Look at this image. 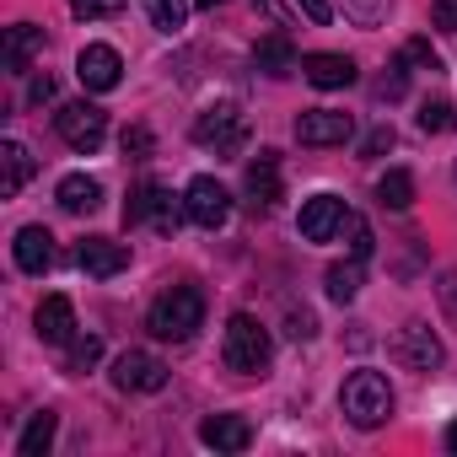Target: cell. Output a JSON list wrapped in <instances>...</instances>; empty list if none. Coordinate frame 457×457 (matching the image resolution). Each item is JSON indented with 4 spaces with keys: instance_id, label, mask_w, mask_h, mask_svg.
<instances>
[{
    "instance_id": "3",
    "label": "cell",
    "mask_w": 457,
    "mask_h": 457,
    "mask_svg": "<svg viewBox=\"0 0 457 457\" xmlns=\"http://www.w3.org/2000/svg\"><path fill=\"white\" fill-rule=\"evenodd\" d=\"M339 409H345L350 425L377 430V425L393 414V387H387V377H382V371H350V377H345V393H339Z\"/></svg>"
},
{
    "instance_id": "11",
    "label": "cell",
    "mask_w": 457,
    "mask_h": 457,
    "mask_svg": "<svg viewBox=\"0 0 457 457\" xmlns=\"http://www.w3.org/2000/svg\"><path fill=\"white\" fill-rule=\"evenodd\" d=\"M76 76H81L87 92H113V87L124 81V60H119V49H108V44H87V49L76 54Z\"/></svg>"
},
{
    "instance_id": "30",
    "label": "cell",
    "mask_w": 457,
    "mask_h": 457,
    "mask_svg": "<svg viewBox=\"0 0 457 457\" xmlns=\"http://www.w3.org/2000/svg\"><path fill=\"white\" fill-rule=\"evenodd\" d=\"M382 12H387V0H345V17H350L355 28H377Z\"/></svg>"
},
{
    "instance_id": "29",
    "label": "cell",
    "mask_w": 457,
    "mask_h": 457,
    "mask_svg": "<svg viewBox=\"0 0 457 457\" xmlns=\"http://www.w3.org/2000/svg\"><path fill=\"white\" fill-rule=\"evenodd\" d=\"M345 237H350V253L355 259H371V226H366V215H345Z\"/></svg>"
},
{
    "instance_id": "12",
    "label": "cell",
    "mask_w": 457,
    "mask_h": 457,
    "mask_svg": "<svg viewBox=\"0 0 457 457\" xmlns=\"http://www.w3.org/2000/svg\"><path fill=\"white\" fill-rule=\"evenodd\" d=\"M350 135H355V119L339 113V108H307L296 119V140L302 145H345Z\"/></svg>"
},
{
    "instance_id": "28",
    "label": "cell",
    "mask_w": 457,
    "mask_h": 457,
    "mask_svg": "<svg viewBox=\"0 0 457 457\" xmlns=\"http://www.w3.org/2000/svg\"><path fill=\"white\" fill-rule=\"evenodd\" d=\"M65 350H71V355H65V366H71V371H87V366H97V361H103V339H97V334H76Z\"/></svg>"
},
{
    "instance_id": "5",
    "label": "cell",
    "mask_w": 457,
    "mask_h": 457,
    "mask_svg": "<svg viewBox=\"0 0 457 457\" xmlns=\"http://www.w3.org/2000/svg\"><path fill=\"white\" fill-rule=\"evenodd\" d=\"M124 226H156V232H178V204H172V188L145 178L129 204H124Z\"/></svg>"
},
{
    "instance_id": "21",
    "label": "cell",
    "mask_w": 457,
    "mask_h": 457,
    "mask_svg": "<svg viewBox=\"0 0 457 457\" xmlns=\"http://www.w3.org/2000/svg\"><path fill=\"white\" fill-rule=\"evenodd\" d=\"M38 49H44V28H33V22L6 28V71H12V76H22Z\"/></svg>"
},
{
    "instance_id": "19",
    "label": "cell",
    "mask_w": 457,
    "mask_h": 457,
    "mask_svg": "<svg viewBox=\"0 0 457 457\" xmlns=\"http://www.w3.org/2000/svg\"><path fill=\"white\" fill-rule=\"evenodd\" d=\"M38 339L44 345H71L76 339V307H71V296H44L38 302Z\"/></svg>"
},
{
    "instance_id": "18",
    "label": "cell",
    "mask_w": 457,
    "mask_h": 457,
    "mask_svg": "<svg viewBox=\"0 0 457 457\" xmlns=\"http://www.w3.org/2000/svg\"><path fill=\"white\" fill-rule=\"evenodd\" d=\"M302 76L318 87V92H339L355 81V60L350 54H307L302 60Z\"/></svg>"
},
{
    "instance_id": "41",
    "label": "cell",
    "mask_w": 457,
    "mask_h": 457,
    "mask_svg": "<svg viewBox=\"0 0 457 457\" xmlns=\"http://www.w3.org/2000/svg\"><path fill=\"white\" fill-rule=\"evenodd\" d=\"M253 6H259L270 22H280V28H286V12H280V0H253Z\"/></svg>"
},
{
    "instance_id": "35",
    "label": "cell",
    "mask_w": 457,
    "mask_h": 457,
    "mask_svg": "<svg viewBox=\"0 0 457 457\" xmlns=\"http://www.w3.org/2000/svg\"><path fill=\"white\" fill-rule=\"evenodd\" d=\"M124 156H151V129L145 124H129L124 129Z\"/></svg>"
},
{
    "instance_id": "17",
    "label": "cell",
    "mask_w": 457,
    "mask_h": 457,
    "mask_svg": "<svg viewBox=\"0 0 457 457\" xmlns=\"http://www.w3.org/2000/svg\"><path fill=\"white\" fill-rule=\"evenodd\" d=\"M12 259H17L22 275H44L54 264V237L44 232V226H22L17 243H12Z\"/></svg>"
},
{
    "instance_id": "27",
    "label": "cell",
    "mask_w": 457,
    "mask_h": 457,
    "mask_svg": "<svg viewBox=\"0 0 457 457\" xmlns=\"http://www.w3.org/2000/svg\"><path fill=\"white\" fill-rule=\"evenodd\" d=\"M145 6H151V28L162 33H178L188 22V0H145Z\"/></svg>"
},
{
    "instance_id": "43",
    "label": "cell",
    "mask_w": 457,
    "mask_h": 457,
    "mask_svg": "<svg viewBox=\"0 0 457 457\" xmlns=\"http://www.w3.org/2000/svg\"><path fill=\"white\" fill-rule=\"evenodd\" d=\"M194 6H199V12H215V6H226V0H194Z\"/></svg>"
},
{
    "instance_id": "31",
    "label": "cell",
    "mask_w": 457,
    "mask_h": 457,
    "mask_svg": "<svg viewBox=\"0 0 457 457\" xmlns=\"http://www.w3.org/2000/svg\"><path fill=\"white\" fill-rule=\"evenodd\" d=\"M71 12H76L81 22H92V17H119L124 0H71Z\"/></svg>"
},
{
    "instance_id": "23",
    "label": "cell",
    "mask_w": 457,
    "mask_h": 457,
    "mask_svg": "<svg viewBox=\"0 0 457 457\" xmlns=\"http://www.w3.org/2000/svg\"><path fill=\"white\" fill-rule=\"evenodd\" d=\"M253 65L270 71V76H291V71H302V60H296V49H291L286 38H264V44L253 49Z\"/></svg>"
},
{
    "instance_id": "24",
    "label": "cell",
    "mask_w": 457,
    "mask_h": 457,
    "mask_svg": "<svg viewBox=\"0 0 457 457\" xmlns=\"http://www.w3.org/2000/svg\"><path fill=\"white\" fill-rule=\"evenodd\" d=\"M361 264H366V259H355V253H350L345 264H328L323 286H328V296H334L339 307H345V302H355V291H361Z\"/></svg>"
},
{
    "instance_id": "38",
    "label": "cell",
    "mask_w": 457,
    "mask_h": 457,
    "mask_svg": "<svg viewBox=\"0 0 457 457\" xmlns=\"http://www.w3.org/2000/svg\"><path fill=\"white\" fill-rule=\"evenodd\" d=\"M312 334H318V318H312L307 307H302V312H291V339H312Z\"/></svg>"
},
{
    "instance_id": "44",
    "label": "cell",
    "mask_w": 457,
    "mask_h": 457,
    "mask_svg": "<svg viewBox=\"0 0 457 457\" xmlns=\"http://www.w3.org/2000/svg\"><path fill=\"white\" fill-rule=\"evenodd\" d=\"M452 172H457V167H452Z\"/></svg>"
},
{
    "instance_id": "26",
    "label": "cell",
    "mask_w": 457,
    "mask_h": 457,
    "mask_svg": "<svg viewBox=\"0 0 457 457\" xmlns=\"http://www.w3.org/2000/svg\"><path fill=\"white\" fill-rule=\"evenodd\" d=\"M420 129H425V135H452V129H457V103H446V97L425 103V108H420Z\"/></svg>"
},
{
    "instance_id": "4",
    "label": "cell",
    "mask_w": 457,
    "mask_h": 457,
    "mask_svg": "<svg viewBox=\"0 0 457 457\" xmlns=\"http://www.w3.org/2000/svg\"><path fill=\"white\" fill-rule=\"evenodd\" d=\"M194 140H199L204 151H215V156H237V151L248 145V119H243V108H237V103L204 108V113L194 119Z\"/></svg>"
},
{
    "instance_id": "22",
    "label": "cell",
    "mask_w": 457,
    "mask_h": 457,
    "mask_svg": "<svg viewBox=\"0 0 457 457\" xmlns=\"http://www.w3.org/2000/svg\"><path fill=\"white\" fill-rule=\"evenodd\" d=\"M54 430H60V414L38 409V414L28 420V430L17 436V457H44V452L54 446Z\"/></svg>"
},
{
    "instance_id": "6",
    "label": "cell",
    "mask_w": 457,
    "mask_h": 457,
    "mask_svg": "<svg viewBox=\"0 0 457 457\" xmlns=\"http://www.w3.org/2000/svg\"><path fill=\"white\" fill-rule=\"evenodd\" d=\"M54 129H60V140H65L71 151L92 156V151L103 145V135H108V113L92 108V103H65V108L54 113Z\"/></svg>"
},
{
    "instance_id": "34",
    "label": "cell",
    "mask_w": 457,
    "mask_h": 457,
    "mask_svg": "<svg viewBox=\"0 0 457 457\" xmlns=\"http://www.w3.org/2000/svg\"><path fill=\"white\" fill-rule=\"evenodd\" d=\"M393 140H398V135H393V124H377V129L361 140V156H382V151H393Z\"/></svg>"
},
{
    "instance_id": "10",
    "label": "cell",
    "mask_w": 457,
    "mask_h": 457,
    "mask_svg": "<svg viewBox=\"0 0 457 457\" xmlns=\"http://www.w3.org/2000/svg\"><path fill=\"white\" fill-rule=\"evenodd\" d=\"M345 199H334V194H312L307 204H302V215H296V226H302V237L307 243H328V237H339L345 232Z\"/></svg>"
},
{
    "instance_id": "2",
    "label": "cell",
    "mask_w": 457,
    "mask_h": 457,
    "mask_svg": "<svg viewBox=\"0 0 457 457\" xmlns=\"http://www.w3.org/2000/svg\"><path fill=\"white\" fill-rule=\"evenodd\" d=\"M275 345H270V328L253 318V312H232V323H226V345H220V361L232 366L237 377H259L270 366Z\"/></svg>"
},
{
    "instance_id": "8",
    "label": "cell",
    "mask_w": 457,
    "mask_h": 457,
    "mask_svg": "<svg viewBox=\"0 0 457 457\" xmlns=\"http://www.w3.org/2000/svg\"><path fill=\"white\" fill-rule=\"evenodd\" d=\"M393 361L409 366V371H436V366L446 361V350H441V339H436L425 323H403V328L393 334Z\"/></svg>"
},
{
    "instance_id": "37",
    "label": "cell",
    "mask_w": 457,
    "mask_h": 457,
    "mask_svg": "<svg viewBox=\"0 0 457 457\" xmlns=\"http://www.w3.org/2000/svg\"><path fill=\"white\" fill-rule=\"evenodd\" d=\"M403 60H414V65H425V71H441V60L430 54V44H425V38H414V44L403 49Z\"/></svg>"
},
{
    "instance_id": "7",
    "label": "cell",
    "mask_w": 457,
    "mask_h": 457,
    "mask_svg": "<svg viewBox=\"0 0 457 457\" xmlns=\"http://www.w3.org/2000/svg\"><path fill=\"white\" fill-rule=\"evenodd\" d=\"M183 215L194 226H204V232H220V226L232 220V194H226L215 178H194L183 188Z\"/></svg>"
},
{
    "instance_id": "36",
    "label": "cell",
    "mask_w": 457,
    "mask_h": 457,
    "mask_svg": "<svg viewBox=\"0 0 457 457\" xmlns=\"http://www.w3.org/2000/svg\"><path fill=\"white\" fill-rule=\"evenodd\" d=\"M436 296H441V307L457 318V270H446V275L436 280Z\"/></svg>"
},
{
    "instance_id": "32",
    "label": "cell",
    "mask_w": 457,
    "mask_h": 457,
    "mask_svg": "<svg viewBox=\"0 0 457 457\" xmlns=\"http://www.w3.org/2000/svg\"><path fill=\"white\" fill-rule=\"evenodd\" d=\"M430 28L436 33H457V0H430Z\"/></svg>"
},
{
    "instance_id": "40",
    "label": "cell",
    "mask_w": 457,
    "mask_h": 457,
    "mask_svg": "<svg viewBox=\"0 0 457 457\" xmlns=\"http://www.w3.org/2000/svg\"><path fill=\"white\" fill-rule=\"evenodd\" d=\"M296 6H302V12H307V22H318V28L334 17V12H328V0H296Z\"/></svg>"
},
{
    "instance_id": "13",
    "label": "cell",
    "mask_w": 457,
    "mask_h": 457,
    "mask_svg": "<svg viewBox=\"0 0 457 457\" xmlns=\"http://www.w3.org/2000/svg\"><path fill=\"white\" fill-rule=\"evenodd\" d=\"M76 264H81L92 280H113V275L129 270V248L113 243V237H87V243L76 248Z\"/></svg>"
},
{
    "instance_id": "25",
    "label": "cell",
    "mask_w": 457,
    "mask_h": 457,
    "mask_svg": "<svg viewBox=\"0 0 457 457\" xmlns=\"http://www.w3.org/2000/svg\"><path fill=\"white\" fill-rule=\"evenodd\" d=\"M377 199H382L387 210H409V204H414V178H409L403 167H387V172L377 178Z\"/></svg>"
},
{
    "instance_id": "1",
    "label": "cell",
    "mask_w": 457,
    "mask_h": 457,
    "mask_svg": "<svg viewBox=\"0 0 457 457\" xmlns=\"http://www.w3.org/2000/svg\"><path fill=\"white\" fill-rule=\"evenodd\" d=\"M199 323H204V296H199V286H172V291H162V296L151 302V312H145V328H151L156 339H172V345L194 339Z\"/></svg>"
},
{
    "instance_id": "42",
    "label": "cell",
    "mask_w": 457,
    "mask_h": 457,
    "mask_svg": "<svg viewBox=\"0 0 457 457\" xmlns=\"http://www.w3.org/2000/svg\"><path fill=\"white\" fill-rule=\"evenodd\" d=\"M446 452H457V420L446 425Z\"/></svg>"
},
{
    "instance_id": "20",
    "label": "cell",
    "mask_w": 457,
    "mask_h": 457,
    "mask_svg": "<svg viewBox=\"0 0 457 457\" xmlns=\"http://www.w3.org/2000/svg\"><path fill=\"white\" fill-rule=\"evenodd\" d=\"M54 199H60V210H71V215H92V210L103 204V183L87 178V172H71V178H60Z\"/></svg>"
},
{
    "instance_id": "15",
    "label": "cell",
    "mask_w": 457,
    "mask_h": 457,
    "mask_svg": "<svg viewBox=\"0 0 457 457\" xmlns=\"http://www.w3.org/2000/svg\"><path fill=\"white\" fill-rule=\"evenodd\" d=\"M199 441L215 446V452H248V446H253V425H248L243 414H210V420L199 425Z\"/></svg>"
},
{
    "instance_id": "16",
    "label": "cell",
    "mask_w": 457,
    "mask_h": 457,
    "mask_svg": "<svg viewBox=\"0 0 457 457\" xmlns=\"http://www.w3.org/2000/svg\"><path fill=\"white\" fill-rule=\"evenodd\" d=\"M33 172H38V162L22 140H0V199H17Z\"/></svg>"
},
{
    "instance_id": "39",
    "label": "cell",
    "mask_w": 457,
    "mask_h": 457,
    "mask_svg": "<svg viewBox=\"0 0 457 457\" xmlns=\"http://www.w3.org/2000/svg\"><path fill=\"white\" fill-rule=\"evenodd\" d=\"M54 97V76H33L28 81V103H49Z\"/></svg>"
},
{
    "instance_id": "9",
    "label": "cell",
    "mask_w": 457,
    "mask_h": 457,
    "mask_svg": "<svg viewBox=\"0 0 457 457\" xmlns=\"http://www.w3.org/2000/svg\"><path fill=\"white\" fill-rule=\"evenodd\" d=\"M113 387L119 393H162L167 387V366L151 350H124L113 361Z\"/></svg>"
},
{
    "instance_id": "33",
    "label": "cell",
    "mask_w": 457,
    "mask_h": 457,
    "mask_svg": "<svg viewBox=\"0 0 457 457\" xmlns=\"http://www.w3.org/2000/svg\"><path fill=\"white\" fill-rule=\"evenodd\" d=\"M403 87H409V71H403V60H393L387 76L377 81V92H382V97H403Z\"/></svg>"
},
{
    "instance_id": "14",
    "label": "cell",
    "mask_w": 457,
    "mask_h": 457,
    "mask_svg": "<svg viewBox=\"0 0 457 457\" xmlns=\"http://www.w3.org/2000/svg\"><path fill=\"white\" fill-rule=\"evenodd\" d=\"M248 204H253L259 215H270V210L280 204V156H275V151H259V156L248 162Z\"/></svg>"
}]
</instances>
